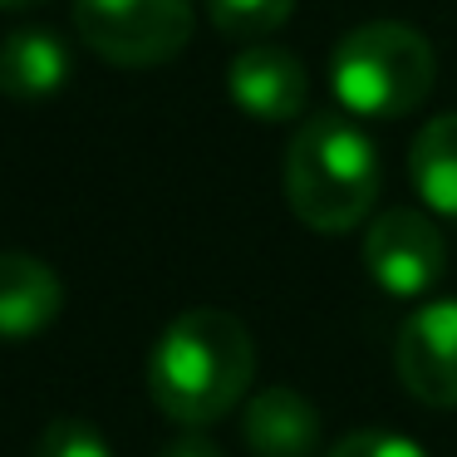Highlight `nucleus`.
Instances as JSON below:
<instances>
[{
  "label": "nucleus",
  "mask_w": 457,
  "mask_h": 457,
  "mask_svg": "<svg viewBox=\"0 0 457 457\" xmlns=\"http://www.w3.org/2000/svg\"><path fill=\"white\" fill-rule=\"evenodd\" d=\"M295 0H207V15L227 40L256 45L290 21Z\"/></svg>",
  "instance_id": "nucleus-12"
},
{
  "label": "nucleus",
  "mask_w": 457,
  "mask_h": 457,
  "mask_svg": "<svg viewBox=\"0 0 457 457\" xmlns=\"http://www.w3.org/2000/svg\"><path fill=\"white\" fill-rule=\"evenodd\" d=\"M74 54L45 25H25L0 40V94L11 99H50L70 84Z\"/></svg>",
  "instance_id": "nucleus-10"
},
{
  "label": "nucleus",
  "mask_w": 457,
  "mask_h": 457,
  "mask_svg": "<svg viewBox=\"0 0 457 457\" xmlns=\"http://www.w3.org/2000/svg\"><path fill=\"white\" fill-rule=\"evenodd\" d=\"M30 457H113V447H109V437L94 423H84V418H54L40 433V443H35Z\"/></svg>",
  "instance_id": "nucleus-13"
},
{
  "label": "nucleus",
  "mask_w": 457,
  "mask_h": 457,
  "mask_svg": "<svg viewBox=\"0 0 457 457\" xmlns=\"http://www.w3.org/2000/svg\"><path fill=\"white\" fill-rule=\"evenodd\" d=\"M384 187L378 148L354 119L315 113L286 153V202L310 231H349L369 217Z\"/></svg>",
  "instance_id": "nucleus-2"
},
{
  "label": "nucleus",
  "mask_w": 457,
  "mask_h": 457,
  "mask_svg": "<svg viewBox=\"0 0 457 457\" xmlns=\"http://www.w3.org/2000/svg\"><path fill=\"white\" fill-rule=\"evenodd\" d=\"M437 54L413 25L374 21L335 45L329 84L354 119H403L433 94Z\"/></svg>",
  "instance_id": "nucleus-3"
},
{
  "label": "nucleus",
  "mask_w": 457,
  "mask_h": 457,
  "mask_svg": "<svg viewBox=\"0 0 457 457\" xmlns=\"http://www.w3.org/2000/svg\"><path fill=\"white\" fill-rule=\"evenodd\" d=\"M158 457H221V447L212 443L207 433H197V428H187V433H178L168 447H162Z\"/></svg>",
  "instance_id": "nucleus-15"
},
{
  "label": "nucleus",
  "mask_w": 457,
  "mask_h": 457,
  "mask_svg": "<svg viewBox=\"0 0 457 457\" xmlns=\"http://www.w3.org/2000/svg\"><path fill=\"white\" fill-rule=\"evenodd\" d=\"M329 457H428L418 443H408V437L388 433V428H359V433H345L335 447H329Z\"/></svg>",
  "instance_id": "nucleus-14"
},
{
  "label": "nucleus",
  "mask_w": 457,
  "mask_h": 457,
  "mask_svg": "<svg viewBox=\"0 0 457 457\" xmlns=\"http://www.w3.org/2000/svg\"><path fill=\"white\" fill-rule=\"evenodd\" d=\"M64 280L25 251H0V339H30L60 320Z\"/></svg>",
  "instance_id": "nucleus-8"
},
{
  "label": "nucleus",
  "mask_w": 457,
  "mask_h": 457,
  "mask_svg": "<svg viewBox=\"0 0 457 457\" xmlns=\"http://www.w3.org/2000/svg\"><path fill=\"white\" fill-rule=\"evenodd\" d=\"M227 89L246 119L256 123H295L310 104V74L280 45H241L227 70Z\"/></svg>",
  "instance_id": "nucleus-7"
},
{
  "label": "nucleus",
  "mask_w": 457,
  "mask_h": 457,
  "mask_svg": "<svg viewBox=\"0 0 457 457\" xmlns=\"http://www.w3.org/2000/svg\"><path fill=\"white\" fill-rule=\"evenodd\" d=\"M256 374V339L231 310H182L148 354V394L172 423L207 428L246 398Z\"/></svg>",
  "instance_id": "nucleus-1"
},
{
  "label": "nucleus",
  "mask_w": 457,
  "mask_h": 457,
  "mask_svg": "<svg viewBox=\"0 0 457 457\" xmlns=\"http://www.w3.org/2000/svg\"><path fill=\"white\" fill-rule=\"evenodd\" d=\"M364 266L378 280V290H388L398 300H418L447 270L443 231L433 227V217H423L413 207H388L364 231Z\"/></svg>",
  "instance_id": "nucleus-5"
},
{
  "label": "nucleus",
  "mask_w": 457,
  "mask_h": 457,
  "mask_svg": "<svg viewBox=\"0 0 457 457\" xmlns=\"http://www.w3.org/2000/svg\"><path fill=\"white\" fill-rule=\"evenodd\" d=\"M398 378L428 408H457V300H428L398 329Z\"/></svg>",
  "instance_id": "nucleus-6"
},
{
  "label": "nucleus",
  "mask_w": 457,
  "mask_h": 457,
  "mask_svg": "<svg viewBox=\"0 0 457 457\" xmlns=\"http://www.w3.org/2000/svg\"><path fill=\"white\" fill-rule=\"evenodd\" d=\"M30 5H45V0H0V11H30Z\"/></svg>",
  "instance_id": "nucleus-16"
},
{
  "label": "nucleus",
  "mask_w": 457,
  "mask_h": 457,
  "mask_svg": "<svg viewBox=\"0 0 457 457\" xmlns=\"http://www.w3.org/2000/svg\"><path fill=\"white\" fill-rule=\"evenodd\" d=\"M241 433L256 457H315L320 413L300 388H261L246 403Z\"/></svg>",
  "instance_id": "nucleus-9"
},
{
  "label": "nucleus",
  "mask_w": 457,
  "mask_h": 457,
  "mask_svg": "<svg viewBox=\"0 0 457 457\" xmlns=\"http://www.w3.org/2000/svg\"><path fill=\"white\" fill-rule=\"evenodd\" d=\"M192 0H74V30L119 70H153L187 50Z\"/></svg>",
  "instance_id": "nucleus-4"
},
{
  "label": "nucleus",
  "mask_w": 457,
  "mask_h": 457,
  "mask_svg": "<svg viewBox=\"0 0 457 457\" xmlns=\"http://www.w3.org/2000/svg\"><path fill=\"white\" fill-rule=\"evenodd\" d=\"M408 178L413 192L428 202V212H443L457 221V113L423 123L408 153Z\"/></svg>",
  "instance_id": "nucleus-11"
}]
</instances>
